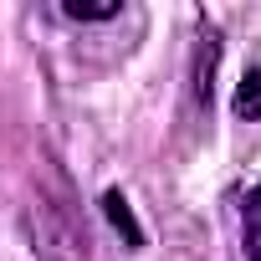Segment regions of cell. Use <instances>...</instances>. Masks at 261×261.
<instances>
[{
  "label": "cell",
  "instance_id": "cell-4",
  "mask_svg": "<svg viewBox=\"0 0 261 261\" xmlns=\"http://www.w3.org/2000/svg\"><path fill=\"white\" fill-rule=\"evenodd\" d=\"M241 230H246V256L251 261H261V185L246 195V205H241Z\"/></svg>",
  "mask_w": 261,
  "mask_h": 261
},
{
  "label": "cell",
  "instance_id": "cell-2",
  "mask_svg": "<svg viewBox=\"0 0 261 261\" xmlns=\"http://www.w3.org/2000/svg\"><path fill=\"white\" fill-rule=\"evenodd\" d=\"M215 57H220V41L205 31L200 46H195V102L200 108H210V97H215V82H210L215 77Z\"/></svg>",
  "mask_w": 261,
  "mask_h": 261
},
{
  "label": "cell",
  "instance_id": "cell-5",
  "mask_svg": "<svg viewBox=\"0 0 261 261\" xmlns=\"http://www.w3.org/2000/svg\"><path fill=\"white\" fill-rule=\"evenodd\" d=\"M123 6L118 0H62V16L67 21H113Z\"/></svg>",
  "mask_w": 261,
  "mask_h": 261
},
{
  "label": "cell",
  "instance_id": "cell-3",
  "mask_svg": "<svg viewBox=\"0 0 261 261\" xmlns=\"http://www.w3.org/2000/svg\"><path fill=\"white\" fill-rule=\"evenodd\" d=\"M102 215L113 220V230L123 236V246H134V251L144 246V225L134 220V210H128V200H123L118 190H108V195H102Z\"/></svg>",
  "mask_w": 261,
  "mask_h": 261
},
{
  "label": "cell",
  "instance_id": "cell-6",
  "mask_svg": "<svg viewBox=\"0 0 261 261\" xmlns=\"http://www.w3.org/2000/svg\"><path fill=\"white\" fill-rule=\"evenodd\" d=\"M236 113H241L246 123L261 118V67H251V72L241 77V87H236Z\"/></svg>",
  "mask_w": 261,
  "mask_h": 261
},
{
  "label": "cell",
  "instance_id": "cell-1",
  "mask_svg": "<svg viewBox=\"0 0 261 261\" xmlns=\"http://www.w3.org/2000/svg\"><path fill=\"white\" fill-rule=\"evenodd\" d=\"M26 236H31L36 256H46V261H87L82 210H77V200H72V185L51 169V159H41L36 174H31Z\"/></svg>",
  "mask_w": 261,
  "mask_h": 261
}]
</instances>
